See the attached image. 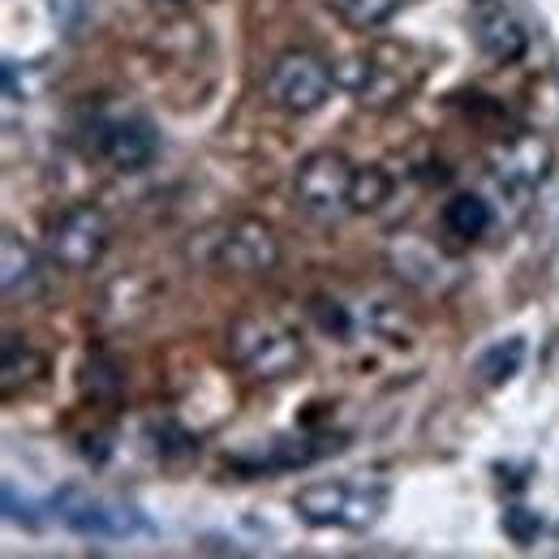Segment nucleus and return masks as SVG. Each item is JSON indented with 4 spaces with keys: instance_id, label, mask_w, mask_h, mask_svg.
Segmentation results:
<instances>
[{
    "instance_id": "17",
    "label": "nucleus",
    "mask_w": 559,
    "mask_h": 559,
    "mask_svg": "<svg viewBox=\"0 0 559 559\" xmlns=\"http://www.w3.org/2000/svg\"><path fill=\"white\" fill-rule=\"evenodd\" d=\"M366 323H370L383 341H392V345H409V341H414V319L401 314V310L388 306V301H374L370 314H366Z\"/></svg>"
},
{
    "instance_id": "8",
    "label": "nucleus",
    "mask_w": 559,
    "mask_h": 559,
    "mask_svg": "<svg viewBox=\"0 0 559 559\" xmlns=\"http://www.w3.org/2000/svg\"><path fill=\"white\" fill-rule=\"evenodd\" d=\"M469 22H474V44L478 52L495 66H516L530 48V31L516 17V9L508 0H474L469 4Z\"/></svg>"
},
{
    "instance_id": "21",
    "label": "nucleus",
    "mask_w": 559,
    "mask_h": 559,
    "mask_svg": "<svg viewBox=\"0 0 559 559\" xmlns=\"http://www.w3.org/2000/svg\"><path fill=\"white\" fill-rule=\"evenodd\" d=\"M48 9H52V17H57L61 35H66V39H78V35L86 31V22H91L95 0H48Z\"/></svg>"
},
{
    "instance_id": "16",
    "label": "nucleus",
    "mask_w": 559,
    "mask_h": 559,
    "mask_svg": "<svg viewBox=\"0 0 559 559\" xmlns=\"http://www.w3.org/2000/svg\"><path fill=\"white\" fill-rule=\"evenodd\" d=\"M328 9L349 26V31H370V26H383L401 0H328Z\"/></svg>"
},
{
    "instance_id": "3",
    "label": "nucleus",
    "mask_w": 559,
    "mask_h": 559,
    "mask_svg": "<svg viewBox=\"0 0 559 559\" xmlns=\"http://www.w3.org/2000/svg\"><path fill=\"white\" fill-rule=\"evenodd\" d=\"M388 503V490H361L349 483H310L293 495V512L306 525H345L370 530Z\"/></svg>"
},
{
    "instance_id": "10",
    "label": "nucleus",
    "mask_w": 559,
    "mask_h": 559,
    "mask_svg": "<svg viewBox=\"0 0 559 559\" xmlns=\"http://www.w3.org/2000/svg\"><path fill=\"white\" fill-rule=\"evenodd\" d=\"M155 130L151 121L142 117H121V121H108L104 134H99V155L117 168V173H142L151 159H155Z\"/></svg>"
},
{
    "instance_id": "5",
    "label": "nucleus",
    "mask_w": 559,
    "mask_h": 559,
    "mask_svg": "<svg viewBox=\"0 0 559 559\" xmlns=\"http://www.w3.org/2000/svg\"><path fill=\"white\" fill-rule=\"evenodd\" d=\"M112 241V224L99 207L61 211L48 228V254L66 272H91Z\"/></svg>"
},
{
    "instance_id": "2",
    "label": "nucleus",
    "mask_w": 559,
    "mask_h": 559,
    "mask_svg": "<svg viewBox=\"0 0 559 559\" xmlns=\"http://www.w3.org/2000/svg\"><path fill=\"white\" fill-rule=\"evenodd\" d=\"M353 168L345 155L336 151H314L301 159L297 177H293V199L319 224H336L345 211H353Z\"/></svg>"
},
{
    "instance_id": "23",
    "label": "nucleus",
    "mask_w": 559,
    "mask_h": 559,
    "mask_svg": "<svg viewBox=\"0 0 559 559\" xmlns=\"http://www.w3.org/2000/svg\"><path fill=\"white\" fill-rule=\"evenodd\" d=\"M159 4H186V0H159Z\"/></svg>"
},
{
    "instance_id": "15",
    "label": "nucleus",
    "mask_w": 559,
    "mask_h": 559,
    "mask_svg": "<svg viewBox=\"0 0 559 559\" xmlns=\"http://www.w3.org/2000/svg\"><path fill=\"white\" fill-rule=\"evenodd\" d=\"M521 366H525V341L521 336H508V341L483 349V357H478V379L487 388H503L508 379H516Z\"/></svg>"
},
{
    "instance_id": "6",
    "label": "nucleus",
    "mask_w": 559,
    "mask_h": 559,
    "mask_svg": "<svg viewBox=\"0 0 559 559\" xmlns=\"http://www.w3.org/2000/svg\"><path fill=\"white\" fill-rule=\"evenodd\" d=\"M332 82H336V73L323 66V57H314L306 48H293V52H284L272 66V82L267 86H272V99L284 112L310 117V112H319L328 104Z\"/></svg>"
},
{
    "instance_id": "12",
    "label": "nucleus",
    "mask_w": 559,
    "mask_h": 559,
    "mask_svg": "<svg viewBox=\"0 0 559 559\" xmlns=\"http://www.w3.org/2000/svg\"><path fill=\"white\" fill-rule=\"evenodd\" d=\"M0 263H4V297H31L39 288V259L35 250L17 237V233H4L0 237Z\"/></svg>"
},
{
    "instance_id": "7",
    "label": "nucleus",
    "mask_w": 559,
    "mask_h": 559,
    "mask_svg": "<svg viewBox=\"0 0 559 559\" xmlns=\"http://www.w3.org/2000/svg\"><path fill=\"white\" fill-rule=\"evenodd\" d=\"M215 263L228 267V272H237V276H272L280 267V241L276 233H272V224H263L254 215L233 219L219 233Z\"/></svg>"
},
{
    "instance_id": "4",
    "label": "nucleus",
    "mask_w": 559,
    "mask_h": 559,
    "mask_svg": "<svg viewBox=\"0 0 559 559\" xmlns=\"http://www.w3.org/2000/svg\"><path fill=\"white\" fill-rule=\"evenodd\" d=\"M52 512L57 521L82 534V538H130V534H142L146 521L139 516V508L130 503H117L108 495H91L82 487H61L57 499H52Z\"/></svg>"
},
{
    "instance_id": "13",
    "label": "nucleus",
    "mask_w": 559,
    "mask_h": 559,
    "mask_svg": "<svg viewBox=\"0 0 559 559\" xmlns=\"http://www.w3.org/2000/svg\"><path fill=\"white\" fill-rule=\"evenodd\" d=\"M490 219H495V215H490V203L478 199V194H452V199L443 203V228L456 233L461 241H478L490 228Z\"/></svg>"
},
{
    "instance_id": "14",
    "label": "nucleus",
    "mask_w": 559,
    "mask_h": 559,
    "mask_svg": "<svg viewBox=\"0 0 559 559\" xmlns=\"http://www.w3.org/2000/svg\"><path fill=\"white\" fill-rule=\"evenodd\" d=\"M44 370H48V357H44V353L31 349V345H17V336H13V332L4 336V374H0L4 396H13L17 388L35 383Z\"/></svg>"
},
{
    "instance_id": "9",
    "label": "nucleus",
    "mask_w": 559,
    "mask_h": 559,
    "mask_svg": "<svg viewBox=\"0 0 559 559\" xmlns=\"http://www.w3.org/2000/svg\"><path fill=\"white\" fill-rule=\"evenodd\" d=\"M332 73L357 104H370V108H388V104H396L405 95L401 70H392L379 57H345Z\"/></svg>"
},
{
    "instance_id": "1",
    "label": "nucleus",
    "mask_w": 559,
    "mask_h": 559,
    "mask_svg": "<svg viewBox=\"0 0 559 559\" xmlns=\"http://www.w3.org/2000/svg\"><path fill=\"white\" fill-rule=\"evenodd\" d=\"M228 353L254 379H288L301 366V341L272 314H237L228 323Z\"/></svg>"
},
{
    "instance_id": "11",
    "label": "nucleus",
    "mask_w": 559,
    "mask_h": 559,
    "mask_svg": "<svg viewBox=\"0 0 559 559\" xmlns=\"http://www.w3.org/2000/svg\"><path fill=\"white\" fill-rule=\"evenodd\" d=\"M551 168V151L547 142L525 134V139H512L499 155V177L503 181H516V186H538Z\"/></svg>"
},
{
    "instance_id": "19",
    "label": "nucleus",
    "mask_w": 559,
    "mask_h": 559,
    "mask_svg": "<svg viewBox=\"0 0 559 559\" xmlns=\"http://www.w3.org/2000/svg\"><path fill=\"white\" fill-rule=\"evenodd\" d=\"M310 314H314V323H319L328 336H336V341H349L353 319H349V310H345L336 297H310Z\"/></svg>"
},
{
    "instance_id": "18",
    "label": "nucleus",
    "mask_w": 559,
    "mask_h": 559,
    "mask_svg": "<svg viewBox=\"0 0 559 559\" xmlns=\"http://www.w3.org/2000/svg\"><path fill=\"white\" fill-rule=\"evenodd\" d=\"M388 194H392V181L383 168H361L353 177V211H374Z\"/></svg>"
},
{
    "instance_id": "22",
    "label": "nucleus",
    "mask_w": 559,
    "mask_h": 559,
    "mask_svg": "<svg viewBox=\"0 0 559 559\" xmlns=\"http://www.w3.org/2000/svg\"><path fill=\"white\" fill-rule=\"evenodd\" d=\"M538 530H543V521H538V512H530V508H508L503 512V534L516 543V547H530L534 538H538Z\"/></svg>"
},
{
    "instance_id": "20",
    "label": "nucleus",
    "mask_w": 559,
    "mask_h": 559,
    "mask_svg": "<svg viewBox=\"0 0 559 559\" xmlns=\"http://www.w3.org/2000/svg\"><path fill=\"white\" fill-rule=\"evenodd\" d=\"M151 448L164 456V461H173V456H186V452H194V439H190V430H181L173 418L164 421H151Z\"/></svg>"
}]
</instances>
